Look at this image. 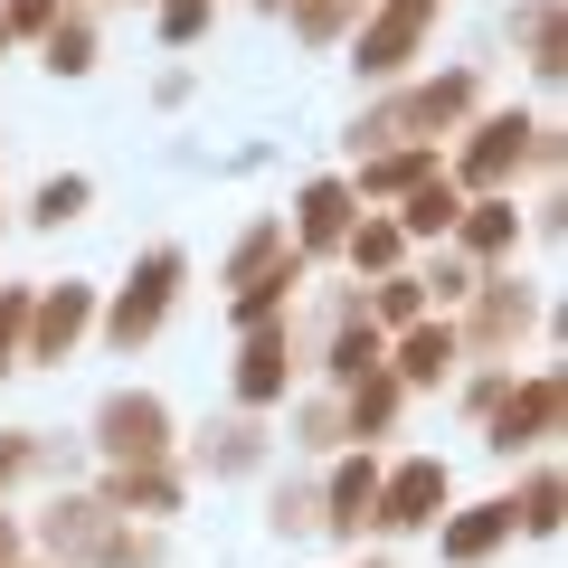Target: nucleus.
Masks as SVG:
<instances>
[{"label":"nucleus","instance_id":"nucleus-1","mask_svg":"<svg viewBox=\"0 0 568 568\" xmlns=\"http://www.w3.org/2000/svg\"><path fill=\"white\" fill-rule=\"evenodd\" d=\"M95 446H104V465H162L171 455V407L152 388H123V398L95 407Z\"/></svg>","mask_w":568,"mask_h":568},{"label":"nucleus","instance_id":"nucleus-2","mask_svg":"<svg viewBox=\"0 0 568 568\" xmlns=\"http://www.w3.org/2000/svg\"><path fill=\"white\" fill-rule=\"evenodd\" d=\"M171 294H181V256H171V246H152V256L133 265V284H123L114 294V313H104V342H152V332H162V313H171Z\"/></svg>","mask_w":568,"mask_h":568},{"label":"nucleus","instance_id":"nucleus-3","mask_svg":"<svg viewBox=\"0 0 568 568\" xmlns=\"http://www.w3.org/2000/svg\"><path fill=\"white\" fill-rule=\"evenodd\" d=\"M540 152V123L530 114H493V123H474V142H465V171H455V190H503L511 171Z\"/></svg>","mask_w":568,"mask_h":568},{"label":"nucleus","instance_id":"nucleus-4","mask_svg":"<svg viewBox=\"0 0 568 568\" xmlns=\"http://www.w3.org/2000/svg\"><path fill=\"white\" fill-rule=\"evenodd\" d=\"M436 511H446V465L436 455H407L398 474H379V503H369L379 530H426Z\"/></svg>","mask_w":568,"mask_h":568},{"label":"nucleus","instance_id":"nucleus-5","mask_svg":"<svg viewBox=\"0 0 568 568\" xmlns=\"http://www.w3.org/2000/svg\"><path fill=\"white\" fill-rule=\"evenodd\" d=\"M559 407H568L559 379H521V388H503V398H493V436H484V446H493V455H530L549 426H559Z\"/></svg>","mask_w":568,"mask_h":568},{"label":"nucleus","instance_id":"nucleus-6","mask_svg":"<svg viewBox=\"0 0 568 568\" xmlns=\"http://www.w3.org/2000/svg\"><path fill=\"white\" fill-rule=\"evenodd\" d=\"M85 323H95V284H58V294H29V332H20V351H29V361H67Z\"/></svg>","mask_w":568,"mask_h":568},{"label":"nucleus","instance_id":"nucleus-7","mask_svg":"<svg viewBox=\"0 0 568 568\" xmlns=\"http://www.w3.org/2000/svg\"><path fill=\"white\" fill-rule=\"evenodd\" d=\"M455 114H474V77H465V67L436 77V85H417V95H398L388 114H369V142H388V133H446Z\"/></svg>","mask_w":568,"mask_h":568},{"label":"nucleus","instance_id":"nucleus-8","mask_svg":"<svg viewBox=\"0 0 568 568\" xmlns=\"http://www.w3.org/2000/svg\"><path fill=\"white\" fill-rule=\"evenodd\" d=\"M426 20H436V0H388L379 20L361 29V77H398V67L417 58V39H426Z\"/></svg>","mask_w":568,"mask_h":568},{"label":"nucleus","instance_id":"nucleus-9","mask_svg":"<svg viewBox=\"0 0 568 568\" xmlns=\"http://www.w3.org/2000/svg\"><path fill=\"white\" fill-rule=\"evenodd\" d=\"M284 379H294V332L284 323H246V361H237V398L246 407H275Z\"/></svg>","mask_w":568,"mask_h":568},{"label":"nucleus","instance_id":"nucleus-10","mask_svg":"<svg viewBox=\"0 0 568 568\" xmlns=\"http://www.w3.org/2000/svg\"><path fill=\"white\" fill-rule=\"evenodd\" d=\"M455 361H465V342H455V323H407V342L388 351L379 369H388L398 388H436V379H446Z\"/></svg>","mask_w":568,"mask_h":568},{"label":"nucleus","instance_id":"nucleus-11","mask_svg":"<svg viewBox=\"0 0 568 568\" xmlns=\"http://www.w3.org/2000/svg\"><path fill=\"white\" fill-rule=\"evenodd\" d=\"M474 294H484V304H474V332H455L465 351H511L530 332V313H540V304H530V284H474Z\"/></svg>","mask_w":568,"mask_h":568},{"label":"nucleus","instance_id":"nucleus-12","mask_svg":"<svg viewBox=\"0 0 568 568\" xmlns=\"http://www.w3.org/2000/svg\"><path fill=\"white\" fill-rule=\"evenodd\" d=\"M388 361V342H379V323H369L361 304H342V323H332V351H323V369H332V388H351V379H369V369Z\"/></svg>","mask_w":568,"mask_h":568},{"label":"nucleus","instance_id":"nucleus-13","mask_svg":"<svg viewBox=\"0 0 568 568\" xmlns=\"http://www.w3.org/2000/svg\"><path fill=\"white\" fill-rule=\"evenodd\" d=\"M171 503H181V474L171 465H114L104 474V511H152V521H162Z\"/></svg>","mask_w":568,"mask_h":568},{"label":"nucleus","instance_id":"nucleus-14","mask_svg":"<svg viewBox=\"0 0 568 568\" xmlns=\"http://www.w3.org/2000/svg\"><path fill=\"white\" fill-rule=\"evenodd\" d=\"M104 540H114V511L104 503H58L48 511V549H58V559H95Z\"/></svg>","mask_w":568,"mask_h":568},{"label":"nucleus","instance_id":"nucleus-15","mask_svg":"<svg viewBox=\"0 0 568 568\" xmlns=\"http://www.w3.org/2000/svg\"><path fill=\"white\" fill-rule=\"evenodd\" d=\"M294 237L323 256V246H342L351 237V181H313L304 190V219H294Z\"/></svg>","mask_w":568,"mask_h":568},{"label":"nucleus","instance_id":"nucleus-16","mask_svg":"<svg viewBox=\"0 0 568 568\" xmlns=\"http://www.w3.org/2000/svg\"><path fill=\"white\" fill-rule=\"evenodd\" d=\"M511 540V503H474V511H455V521H446V559H493V549H503Z\"/></svg>","mask_w":568,"mask_h":568},{"label":"nucleus","instance_id":"nucleus-17","mask_svg":"<svg viewBox=\"0 0 568 568\" xmlns=\"http://www.w3.org/2000/svg\"><path fill=\"white\" fill-rule=\"evenodd\" d=\"M455 237H465L474 256H503V246L521 237V209H511L503 190H484V200H474V209H455Z\"/></svg>","mask_w":568,"mask_h":568},{"label":"nucleus","instance_id":"nucleus-18","mask_svg":"<svg viewBox=\"0 0 568 568\" xmlns=\"http://www.w3.org/2000/svg\"><path fill=\"white\" fill-rule=\"evenodd\" d=\"M455 209H465V190H455L446 171H426V181L407 190V219H398V237H446V227H455Z\"/></svg>","mask_w":568,"mask_h":568},{"label":"nucleus","instance_id":"nucleus-19","mask_svg":"<svg viewBox=\"0 0 568 568\" xmlns=\"http://www.w3.org/2000/svg\"><path fill=\"white\" fill-rule=\"evenodd\" d=\"M369 503H379V465H369V455H351V465L332 474V511H323V521H332V530H361Z\"/></svg>","mask_w":568,"mask_h":568},{"label":"nucleus","instance_id":"nucleus-20","mask_svg":"<svg viewBox=\"0 0 568 568\" xmlns=\"http://www.w3.org/2000/svg\"><path fill=\"white\" fill-rule=\"evenodd\" d=\"M342 398H351V417H342V436H379V426L398 417V379H388V369H369V379H351Z\"/></svg>","mask_w":568,"mask_h":568},{"label":"nucleus","instance_id":"nucleus-21","mask_svg":"<svg viewBox=\"0 0 568 568\" xmlns=\"http://www.w3.org/2000/svg\"><path fill=\"white\" fill-rule=\"evenodd\" d=\"M342 246H351V265H361V275H398V246H407V237H398V219H361Z\"/></svg>","mask_w":568,"mask_h":568},{"label":"nucleus","instance_id":"nucleus-22","mask_svg":"<svg viewBox=\"0 0 568 568\" xmlns=\"http://www.w3.org/2000/svg\"><path fill=\"white\" fill-rule=\"evenodd\" d=\"M48 67H58V77H85V67H95V29H85L77 10L48 20Z\"/></svg>","mask_w":568,"mask_h":568},{"label":"nucleus","instance_id":"nucleus-23","mask_svg":"<svg viewBox=\"0 0 568 568\" xmlns=\"http://www.w3.org/2000/svg\"><path fill=\"white\" fill-rule=\"evenodd\" d=\"M369 323H426V284L417 275H379V294H369Z\"/></svg>","mask_w":568,"mask_h":568},{"label":"nucleus","instance_id":"nucleus-24","mask_svg":"<svg viewBox=\"0 0 568 568\" xmlns=\"http://www.w3.org/2000/svg\"><path fill=\"white\" fill-rule=\"evenodd\" d=\"M521 39H530V67L559 77V0H530V10H521Z\"/></svg>","mask_w":568,"mask_h":568},{"label":"nucleus","instance_id":"nucleus-25","mask_svg":"<svg viewBox=\"0 0 568 568\" xmlns=\"http://www.w3.org/2000/svg\"><path fill=\"white\" fill-rule=\"evenodd\" d=\"M521 530H530V540H549V530H559V474H530V484H521Z\"/></svg>","mask_w":568,"mask_h":568},{"label":"nucleus","instance_id":"nucleus-26","mask_svg":"<svg viewBox=\"0 0 568 568\" xmlns=\"http://www.w3.org/2000/svg\"><path fill=\"white\" fill-rule=\"evenodd\" d=\"M426 171H436V152H388V162H369V171H361V190H398V200H407Z\"/></svg>","mask_w":568,"mask_h":568},{"label":"nucleus","instance_id":"nucleus-27","mask_svg":"<svg viewBox=\"0 0 568 568\" xmlns=\"http://www.w3.org/2000/svg\"><path fill=\"white\" fill-rule=\"evenodd\" d=\"M275 10H294V29H304V39H342L361 0H275Z\"/></svg>","mask_w":568,"mask_h":568},{"label":"nucleus","instance_id":"nucleus-28","mask_svg":"<svg viewBox=\"0 0 568 568\" xmlns=\"http://www.w3.org/2000/svg\"><path fill=\"white\" fill-rule=\"evenodd\" d=\"M77 209H85V181H77V171H58V181H39L29 219H39V227H58V219H77Z\"/></svg>","mask_w":568,"mask_h":568},{"label":"nucleus","instance_id":"nucleus-29","mask_svg":"<svg viewBox=\"0 0 568 568\" xmlns=\"http://www.w3.org/2000/svg\"><path fill=\"white\" fill-rule=\"evenodd\" d=\"M20 332H29V294H20V284H0V369L20 361Z\"/></svg>","mask_w":568,"mask_h":568},{"label":"nucleus","instance_id":"nucleus-30","mask_svg":"<svg viewBox=\"0 0 568 568\" xmlns=\"http://www.w3.org/2000/svg\"><path fill=\"white\" fill-rule=\"evenodd\" d=\"M209 10H219V0H162V39L181 48V39H200L209 29Z\"/></svg>","mask_w":568,"mask_h":568},{"label":"nucleus","instance_id":"nucleus-31","mask_svg":"<svg viewBox=\"0 0 568 568\" xmlns=\"http://www.w3.org/2000/svg\"><path fill=\"white\" fill-rule=\"evenodd\" d=\"M67 0H10V10H0V20L20 29V39H48V20H58Z\"/></svg>","mask_w":568,"mask_h":568},{"label":"nucleus","instance_id":"nucleus-32","mask_svg":"<svg viewBox=\"0 0 568 568\" xmlns=\"http://www.w3.org/2000/svg\"><path fill=\"white\" fill-rule=\"evenodd\" d=\"M29 465H39V446H29V436H0V484H20Z\"/></svg>","mask_w":568,"mask_h":568},{"label":"nucleus","instance_id":"nucleus-33","mask_svg":"<svg viewBox=\"0 0 568 568\" xmlns=\"http://www.w3.org/2000/svg\"><path fill=\"white\" fill-rule=\"evenodd\" d=\"M0 568H20V530H10V511H0Z\"/></svg>","mask_w":568,"mask_h":568},{"label":"nucleus","instance_id":"nucleus-34","mask_svg":"<svg viewBox=\"0 0 568 568\" xmlns=\"http://www.w3.org/2000/svg\"><path fill=\"white\" fill-rule=\"evenodd\" d=\"M0 48H10V20H0Z\"/></svg>","mask_w":568,"mask_h":568},{"label":"nucleus","instance_id":"nucleus-35","mask_svg":"<svg viewBox=\"0 0 568 568\" xmlns=\"http://www.w3.org/2000/svg\"><path fill=\"white\" fill-rule=\"evenodd\" d=\"M265 10H275V0H265Z\"/></svg>","mask_w":568,"mask_h":568},{"label":"nucleus","instance_id":"nucleus-36","mask_svg":"<svg viewBox=\"0 0 568 568\" xmlns=\"http://www.w3.org/2000/svg\"><path fill=\"white\" fill-rule=\"evenodd\" d=\"M58 568H67V559H58Z\"/></svg>","mask_w":568,"mask_h":568}]
</instances>
